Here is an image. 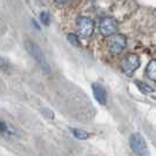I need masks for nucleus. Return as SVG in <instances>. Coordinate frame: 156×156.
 <instances>
[{
    "label": "nucleus",
    "mask_w": 156,
    "mask_h": 156,
    "mask_svg": "<svg viewBox=\"0 0 156 156\" xmlns=\"http://www.w3.org/2000/svg\"><path fill=\"white\" fill-rule=\"evenodd\" d=\"M41 20H42V23H45V25H48V23H49V16H48V13L42 12V13H41Z\"/></svg>",
    "instance_id": "nucleus-12"
},
{
    "label": "nucleus",
    "mask_w": 156,
    "mask_h": 156,
    "mask_svg": "<svg viewBox=\"0 0 156 156\" xmlns=\"http://www.w3.org/2000/svg\"><path fill=\"white\" fill-rule=\"evenodd\" d=\"M146 73H147V76L151 81L156 82V59H153L149 61V63L147 65V68H146Z\"/></svg>",
    "instance_id": "nucleus-8"
},
{
    "label": "nucleus",
    "mask_w": 156,
    "mask_h": 156,
    "mask_svg": "<svg viewBox=\"0 0 156 156\" xmlns=\"http://www.w3.org/2000/svg\"><path fill=\"white\" fill-rule=\"evenodd\" d=\"M94 26L95 23L90 18L87 16H80L78 19V28L79 33L83 38H89L94 32Z\"/></svg>",
    "instance_id": "nucleus-5"
},
{
    "label": "nucleus",
    "mask_w": 156,
    "mask_h": 156,
    "mask_svg": "<svg viewBox=\"0 0 156 156\" xmlns=\"http://www.w3.org/2000/svg\"><path fill=\"white\" fill-rule=\"evenodd\" d=\"M127 44V39L125 35L122 34H113L110 40L108 41V47H109V52L112 54L117 55L120 54L126 47Z\"/></svg>",
    "instance_id": "nucleus-4"
},
{
    "label": "nucleus",
    "mask_w": 156,
    "mask_h": 156,
    "mask_svg": "<svg viewBox=\"0 0 156 156\" xmlns=\"http://www.w3.org/2000/svg\"><path fill=\"white\" fill-rule=\"evenodd\" d=\"M136 86L139 87V89H140L142 93H151L153 92V88L151 87H149L148 85H146L143 82H140V81H136Z\"/></svg>",
    "instance_id": "nucleus-10"
},
{
    "label": "nucleus",
    "mask_w": 156,
    "mask_h": 156,
    "mask_svg": "<svg viewBox=\"0 0 156 156\" xmlns=\"http://www.w3.org/2000/svg\"><path fill=\"white\" fill-rule=\"evenodd\" d=\"M130 147L134 151L139 155H147L148 154V146L146 143V140L143 139V136L139 133H135L130 136L129 139Z\"/></svg>",
    "instance_id": "nucleus-2"
},
{
    "label": "nucleus",
    "mask_w": 156,
    "mask_h": 156,
    "mask_svg": "<svg viewBox=\"0 0 156 156\" xmlns=\"http://www.w3.org/2000/svg\"><path fill=\"white\" fill-rule=\"evenodd\" d=\"M72 133H73V135H74L76 139H79V140H86V139H88V136H89V134L87 133L86 130L76 129V128L72 129Z\"/></svg>",
    "instance_id": "nucleus-9"
},
{
    "label": "nucleus",
    "mask_w": 156,
    "mask_h": 156,
    "mask_svg": "<svg viewBox=\"0 0 156 156\" xmlns=\"http://www.w3.org/2000/svg\"><path fill=\"white\" fill-rule=\"evenodd\" d=\"M67 39L69 41L72 45H75V46H79L80 45V41H79V38L76 34H73V33H70L67 35Z\"/></svg>",
    "instance_id": "nucleus-11"
},
{
    "label": "nucleus",
    "mask_w": 156,
    "mask_h": 156,
    "mask_svg": "<svg viewBox=\"0 0 156 156\" xmlns=\"http://www.w3.org/2000/svg\"><path fill=\"white\" fill-rule=\"evenodd\" d=\"M140 66V58L136 54H128L121 61V68L127 75H132L133 72Z\"/></svg>",
    "instance_id": "nucleus-3"
},
{
    "label": "nucleus",
    "mask_w": 156,
    "mask_h": 156,
    "mask_svg": "<svg viewBox=\"0 0 156 156\" xmlns=\"http://www.w3.org/2000/svg\"><path fill=\"white\" fill-rule=\"evenodd\" d=\"M54 1H56V2H59V4H63V2H67L68 0H54Z\"/></svg>",
    "instance_id": "nucleus-13"
},
{
    "label": "nucleus",
    "mask_w": 156,
    "mask_h": 156,
    "mask_svg": "<svg viewBox=\"0 0 156 156\" xmlns=\"http://www.w3.org/2000/svg\"><path fill=\"white\" fill-rule=\"evenodd\" d=\"M92 89H93L95 100L99 103H101V105H106V102H107V92H106V89L101 85L96 83V82L92 85Z\"/></svg>",
    "instance_id": "nucleus-7"
},
{
    "label": "nucleus",
    "mask_w": 156,
    "mask_h": 156,
    "mask_svg": "<svg viewBox=\"0 0 156 156\" xmlns=\"http://www.w3.org/2000/svg\"><path fill=\"white\" fill-rule=\"evenodd\" d=\"M117 31V21L112 18V16H107L103 18L100 23V32L102 35L105 37H112L115 32Z\"/></svg>",
    "instance_id": "nucleus-6"
},
{
    "label": "nucleus",
    "mask_w": 156,
    "mask_h": 156,
    "mask_svg": "<svg viewBox=\"0 0 156 156\" xmlns=\"http://www.w3.org/2000/svg\"><path fill=\"white\" fill-rule=\"evenodd\" d=\"M25 47H26L27 52L31 54L32 58L38 62V65L40 66V68L44 70L45 73H49V72H51V68H49V65L47 62L46 56L44 54V52L41 51V48H40L35 42L31 41V40H27V41H26Z\"/></svg>",
    "instance_id": "nucleus-1"
}]
</instances>
